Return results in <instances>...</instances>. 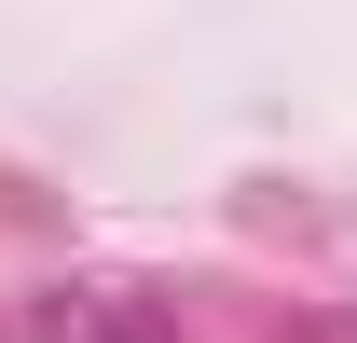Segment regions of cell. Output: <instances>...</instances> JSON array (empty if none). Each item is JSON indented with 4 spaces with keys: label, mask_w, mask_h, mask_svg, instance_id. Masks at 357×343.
Wrapping results in <instances>:
<instances>
[{
    "label": "cell",
    "mask_w": 357,
    "mask_h": 343,
    "mask_svg": "<svg viewBox=\"0 0 357 343\" xmlns=\"http://www.w3.org/2000/svg\"><path fill=\"white\" fill-rule=\"evenodd\" d=\"M55 343H151V330H137V302H69Z\"/></svg>",
    "instance_id": "cell-1"
}]
</instances>
